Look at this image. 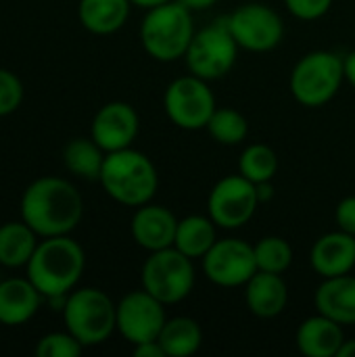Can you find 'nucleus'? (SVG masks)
<instances>
[{
	"label": "nucleus",
	"instance_id": "f257e3e1",
	"mask_svg": "<svg viewBox=\"0 0 355 357\" xmlns=\"http://www.w3.org/2000/svg\"><path fill=\"white\" fill-rule=\"evenodd\" d=\"M21 220L40 238L71 234L84 215L80 190L65 178L44 176L33 180L21 195Z\"/></svg>",
	"mask_w": 355,
	"mask_h": 357
},
{
	"label": "nucleus",
	"instance_id": "f03ea898",
	"mask_svg": "<svg viewBox=\"0 0 355 357\" xmlns=\"http://www.w3.org/2000/svg\"><path fill=\"white\" fill-rule=\"evenodd\" d=\"M27 278L42 297L69 295L86 270V253L69 234L42 238L29 259Z\"/></svg>",
	"mask_w": 355,
	"mask_h": 357
},
{
	"label": "nucleus",
	"instance_id": "7ed1b4c3",
	"mask_svg": "<svg viewBox=\"0 0 355 357\" xmlns=\"http://www.w3.org/2000/svg\"><path fill=\"white\" fill-rule=\"evenodd\" d=\"M98 182L115 203L136 209L155 199L159 174L151 157L130 146L107 153Z\"/></svg>",
	"mask_w": 355,
	"mask_h": 357
},
{
	"label": "nucleus",
	"instance_id": "20e7f679",
	"mask_svg": "<svg viewBox=\"0 0 355 357\" xmlns=\"http://www.w3.org/2000/svg\"><path fill=\"white\" fill-rule=\"evenodd\" d=\"M192 15L195 13L178 0L149 8L140 23V42L144 52L159 63L184 59L197 31Z\"/></svg>",
	"mask_w": 355,
	"mask_h": 357
},
{
	"label": "nucleus",
	"instance_id": "39448f33",
	"mask_svg": "<svg viewBox=\"0 0 355 357\" xmlns=\"http://www.w3.org/2000/svg\"><path fill=\"white\" fill-rule=\"evenodd\" d=\"M65 328L84 345L96 347L117 333V303L96 287H75L61 312Z\"/></svg>",
	"mask_w": 355,
	"mask_h": 357
},
{
	"label": "nucleus",
	"instance_id": "423d86ee",
	"mask_svg": "<svg viewBox=\"0 0 355 357\" xmlns=\"http://www.w3.org/2000/svg\"><path fill=\"white\" fill-rule=\"evenodd\" d=\"M343 82V56L333 50H312L295 63L289 88L299 105L320 109L339 94Z\"/></svg>",
	"mask_w": 355,
	"mask_h": 357
},
{
	"label": "nucleus",
	"instance_id": "0eeeda50",
	"mask_svg": "<svg viewBox=\"0 0 355 357\" xmlns=\"http://www.w3.org/2000/svg\"><path fill=\"white\" fill-rule=\"evenodd\" d=\"M195 259L178 251L176 247L149 253L140 270V284L161 303L176 305L184 301L197 282Z\"/></svg>",
	"mask_w": 355,
	"mask_h": 357
},
{
	"label": "nucleus",
	"instance_id": "6e6552de",
	"mask_svg": "<svg viewBox=\"0 0 355 357\" xmlns=\"http://www.w3.org/2000/svg\"><path fill=\"white\" fill-rule=\"evenodd\" d=\"M241 46L228 29L226 17L197 29L192 42L184 54L188 73L203 77L207 82L222 79L236 65Z\"/></svg>",
	"mask_w": 355,
	"mask_h": 357
},
{
	"label": "nucleus",
	"instance_id": "1a4fd4ad",
	"mask_svg": "<svg viewBox=\"0 0 355 357\" xmlns=\"http://www.w3.org/2000/svg\"><path fill=\"white\" fill-rule=\"evenodd\" d=\"M211 82L186 73L167 84L163 92V111L169 121L186 132L205 130L218 109Z\"/></svg>",
	"mask_w": 355,
	"mask_h": 357
},
{
	"label": "nucleus",
	"instance_id": "9d476101",
	"mask_svg": "<svg viewBox=\"0 0 355 357\" xmlns=\"http://www.w3.org/2000/svg\"><path fill=\"white\" fill-rule=\"evenodd\" d=\"M262 205L257 186L241 174L220 178L207 197V215L220 230H239L247 226Z\"/></svg>",
	"mask_w": 355,
	"mask_h": 357
},
{
	"label": "nucleus",
	"instance_id": "9b49d317",
	"mask_svg": "<svg viewBox=\"0 0 355 357\" xmlns=\"http://www.w3.org/2000/svg\"><path fill=\"white\" fill-rule=\"evenodd\" d=\"M236 44L249 52H270L285 38L282 17L264 2H245L226 17Z\"/></svg>",
	"mask_w": 355,
	"mask_h": 357
},
{
	"label": "nucleus",
	"instance_id": "f8f14e48",
	"mask_svg": "<svg viewBox=\"0 0 355 357\" xmlns=\"http://www.w3.org/2000/svg\"><path fill=\"white\" fill-rule=\"evenodd\" d=\"M201 261L205 278L222 289L245 287L257 272L253 245L234 236L218 238Z\"/></svg>",
	"mask_w": 355,
	"mask_h": 357
},
{
	"label": "nucleus",
	"instance_id": "ddd939ff",
	"mask_svg": "<svg viewBox=\"0 0 355 357\" xmlns=\"http://www.w3.org/2000/svg\"><path fill=\"white\" fill-rule=\"evenodd\" d=\"M165 307V303L155 299L142 287L138 291L126 293L117 301V333L130 345L159 339L167 320Z\"/></svg>",
	"mask_w": 355,
	"mask_h": 357
},
{
	"label": "nucleus",
	"instance_id": "4468645a",
	"mask_svg": "<svg viewBox=\"0 0 355 357\" xmlns=\"http://www.w3.org/2000/svg\"><path fill=\"white\" fill-rule=\"evenodd\" d=\"M140 132V117L130 102L111 100L103 105L90 123V136L105 151H121L130 149Z\"/></svg>",
	"mask_w": 355,
	"mask_h": 357
},
{
	"label": "nucleus",
	"instance_id": "2eb2a0df",
	"mask_svg": "<svg viewBox=\"0 0 355 357\" xmlns=\"http://www.w3.org/2000/svg\"><path fill=\"white\" fill-rule=\"evenodd\" d=\"M176 228L178 218L165 205H157L153 201L136 207L130 222V234L134 243L149 253L174 247Z\"/></svg>",
	"mask_w": 355,
	"mask_h": 357
},
{
	"label": "nucleus",
	"instance_id": "dca6fc26",
	"mask_svg": "<svg viewBox=\"0 0 355 357\" xmlns=\"http://www.w3.org/2000/svg\"><path fill=\"white\" fill-rule=\"evenodd\" d=\"M310 266L320 278L352 274L355 268V236L343 230L322 234L310 251Z\"/></svg>",
	"mask_w": 355,
	"mask_h": 357
},
{
	"label": "nucleus",
	"instance_id": "f3484780",
	"mask_svg": "<svg viewBox=\"0 0 355 357\" xmlns=\"http://www.w3.org/2000/svg\"><path fill=\"white\" fill-rule=\"evenodd\" d=\"M247 310L262 320L278 318L289 305V284L282 274L255 272L253 278L243 287Z\"/></svg>",
	"mask_w": 355,
	"mask_h": 357
},
{
	"label": "nucleus",
	"instance_id": "a211bd4d",
	"mask_svg": "<svg viewBox=\"0 0 355 357\" xmlns=\"http://www.w3.org/2000/svg\"><path fill=\"white\" fill-rule=\"evenodd\" d=\"M343 343V326L318 312L305 318L295 333V345L299 354L308 357H337Z\"/></svg>",
	"mask_w": 355,
	"mask_h": 357
},
{
	"label": "nucleus",
	"instance_id": "6ab92c4d",
	"mask_svg": "<svg viewBox=\"0 0 355 357\" xmlns=\"http://www.w3.org/2000/svg\"><path fill=\"white\" fill-rule=\"evenodd\" d=\"M44 303L42 293L33 282L25 278H6L0 280V324L2 326H21L29 322L40 305Z\"/></svg>",
	"mask_w": 355,
	"mask_h": 357
},
{
	"label": "nucleus",
	"instance_id": "aec40b11",
	"mask_svg": "<svg viewBox=\"0 0 355 357\" xmlns=\"http://www.w3.org/2000/svg\"><path fill=\"white\" fill-rule=\"evenodd\" d=\"M314 307L318 314L339 322L341 326H355L354 274L322 278L314 293Z\"/></svg>",
	"mask_w": 355,
	"mask_h": 357
},
{
	"label": "nucleus",
	"instance_id": "412c9836",
	"mask_svg": "<svg viewBox=\"0 0 355 357\" xmlns=\"http://www.w3.org/2000/svg\"><path fill=\"white\" fill-rule=\"evenodd\" d=\"M132 6L130 0H80L77 19L90 33L111 36L128 23Z\"/></svg>",
	"mask_w": 355,
	"mask_h": 357
},
{
	"label": "nucleus",
	"instance_id": "4be33fe9",
	"mask_svg": "<svg viewBox=\"0 0 355 357\" xmlns=\"http://www.w3.org/2000/svg\"><path fill=\"white\" fill-rule=\"evenodd\" d=\"M218 226L209 215L192 213L178 220L174 247L190 259H203L218 241Z\"/></svg>",
	"mask_w": 355,
	"mask_h": 357
},
{
	"label": "nucleus",
	"instance_id": "5701e85b",
	"mask_svg": "<svg viewBox=\"0 0 355 357\" xmlns=\"http://www.w3.org/2000/svg\"><path fill=\"white\" fill-rule=\"evenodd\" d=\"M40 236L23 220L4 222L0 226V266L17 270L25 268L38 247Z\"/></svg>",
	"mask_w": 355,
	"mask_h": 357
},
{
	"label": "nucleus",
	"instance_id": "b1692460",
	"mask_svg": "<svg viewBox=\"0 0 355 357\" xmlns=\"http://www.w3.org/2000/svg\"><path fill=\"white\" fill-rule=\"evenodd\" d=\"M159 343L165 357H190L203 345V328L190 316H174L165 320Z\"/></svg>",
	"mask_w": 355,
	"mask_h": 357
},
{
	"label": "nucleus",
	"instance_id": "393cba45",
	"mask_svg": "<svg viewBox=\"0 0 355 357\" xmlns=\"http://www.w3.org/2000/svg\"><path fill=\"white\" fill-rule=\"evenodd\" d=\"M105 157L107 153L94 142L92 136L71 138L63 149V163L67 172L88 182H94L100 178Z\"/></svg>",
	"mask_w": 355,
	"mask_h": 357
},
{
	"label": "nucleus",
	"instance_id": "a878e982",
	"mask_svg": "<svg viewBox=\"0 0 355 357\" xmlns=\"http://www.w3.org/2000/svg\"><path fill=\"white\" fill-rule=\"evenodd\" d=\"M278 172V155L264 142L247 144L239 157V174L253 184L272 182Z\"/></svg>",
	"mask_w": 355,
	"mask_h": 357
},
{
	"label": "nucleus",
	"instance_id": "bb28decb",
	"mask_svg": "<svg viewBox=\"0 0 355 357\" xmlns=\"http://www.w3.org/2000/svg\"><path fill=\"white\" fill-rule=\"evenodd\" d=\"M207 134L222 146H236L243 144L249 136V121L247 117L230 107H218L207 123Z\"/></svg>",
	"mask_w": 355,
	"mask_h": 357
},
{
	"label": "nucleus",
	"instance_id": "cd10ccee",
	"mask_svg": "<svg viewBox=\"0 0 355 357\" xmlns=\"http://www.w3.org/2000/svg\"><path fill=\"white\" fill-rule=\"evenodd\" d=\"M255 251V261L259 272H272V274H285L295 259L293 247L287 238L270 234L259 238L253 245Z\"/></svg>",
	"mask_w": 355,
	"mask_h": 357
},
{
	"label": "nucleus",
	"instance_id": "c85d7f7f",
	"mask_svg": "<svg viewBox=\"0 0 355 357\" xmlns=\"http://www.w3.org/2000/svg\"><path fill=\"white\" fill-rule=\"evenodd\" d=\"M86 347L65 328L63 333H48L38 339L33 354L38 357H77Z\"/></svg>",
	"mask_w": 355,
	"mask_h": 357
},
{
	"label": "nucleus",
	"instance_id": "c756f323",
	"mask_svg": "<svg viewBox=\"0 0 355 357\" xmlns=\"http://www.w3.org/2000/svg\"><path fill=\"white\" fill-rule=\"evenodd\" d=\"M23 82L10 69L0 67V117L15 113L23 102Z\"/></svg>",
	"mask_w": 355,
	"mask_h": 357
},
{
	"label": "nucleus",
	"instance_id": "7c9ffc66",
	"mask_svg": "<svg viewBox=\"0 0 355 357\" xmlns=\"http://www.w3.org/2000/svg\"><path fill=\"white\" fill-rule=\"evenodd\" d=\"M333 2L335 0H285V6L295 19L316 21V19H322L331 10Z\"/></svg>",
	"mask_w": 355,
	"mask_h": 357
},
{
	"label": "nucleus",
	"instance_id": "2f4dec72",
	"mask_svg": "<svg viewBox=\"0 0 355 357\" xmlns=\"http://www.w3.org/2000/svg\"><path fill=\"white\" fill-rule=\"evenodd\" d=\"M335 222L339 230L355 236V195H349L339 201L335 209Z\"/></svg>",
	"mask_w": 355,
	"mask_h": 357
},
{
	"label": "nucleus",
	"instance_id": "473e14b6",
	"mask_svg": "<svg viewBox=\"0 0 355 357\" xmlns=\"http://www.w3.org/2000/svg\"><path fill=\"white\" fill-rule=\"evenodd\" d=\"M132 354H134V357H165V351H163L159 339L132 345Z\"/></svg>",
	"mask_w": 355,
	"mask_h": 357
},
{
	"label": "nucleus",
	"instance_id": "72a5a7b5",
	"mask_svg": "<svg viewBox=\"0 0 355 357\" xmlns=\"http://www.w3.org/2000/svg\"><path fill=\"white\" fill-rule=\"evenodd\" d=\"M343 69H345V82L355 88V50L343 56Z\"/></svg>",
	"mask_w": 355,
	"mask_h": 357
},
{
	"label": "nucleus",
	"instance_id": "f704fd0d",
	"mask_svg": "<svg viewBox=\"0 0 355 357\" xmlns=\"http://www.w3.org/2000/svg\"><path fill=\"white\" fill-rule=\"evenodd\" d=\"M178 2H182L188 10H192V13H201V10H209L211 6H216L218 4V0H178Z\"/></svg>",
	"mask_w": 355,
	"mask_h": 357
},
{
	"label": "nucleus",
	"instance_id": "c9c22d12",
	"mask_svg": "<svg viewBox=\"0 0 355 357\" xmlns=\"http://www.w3.org/2000/svg\"><path fill=\"white\" fill-rule=\"evenodd\" d=\"M255 186H257V195H259V201H262V203H266L268 199L274 197V186H272V182H262V184H255Z\"/></svg>",
	"mask_w": 355,
	"mask_h": 357
},
{
	"label": "nucleus",
	"instance_id": "e433bc0d",
	"mask_svg": "<svg viewBox=\"0 0 355 357\" xmlns=\"http://www.w3.org/2000/svg\"><path fill=\"white\" fill-rule=\"evenodd\" d=\"M337 357H355V339H345Z\"/></svg>",
	"mask_w": 355,
	"mask_h": 357
},
{
	"label": "nucleus",
	"instance_id": "4c0bfd02",
	"mask_svg": "<svg viewBox=\"0 0 355 357\" xmlns=\"http://www.w3.org/2000/svg\"><path fill=\"white\" fill-rule=\"evenodd\" d=\"M134 6H140V8H144V10H149V8H153V6H159V4H165V2H169V0H130Z\"/></svg>",
	"mask_w": 355,
	"mask_h": 357
}]
</instances>
